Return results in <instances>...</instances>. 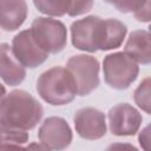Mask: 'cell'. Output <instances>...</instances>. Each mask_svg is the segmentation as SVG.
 <instances>
[{"mask_svg":"<svg viewBox=\"0 0 151 151\" xmlns=\"http://www.w3.org/2000/svg\"><path fill=\"white\" fill-rule=\"evenodd\" d=\"M99 17H86L84 19L77 20L71 26V38L72 44L76 48L87 52H96L94 45V33L96 26Z\"/></svg>","mask_w":151,"mask_h":151,"instance_id":"cell-11","label":"cell"},{"mask_svg":"<svg viewBox=\"0 0 151 151\" xmlns=\"http://www.w3.org/2000/svg\"><path fill=\"white\" fill-rule=\"evenodd\" d=\"M107 118L110 131L118 137L136 134L143 120L139 111L126 103L117 104L111 107Z\"/></svg>","mask_w":151,"mask_h":151,"instance_id":"cell-7","label":"cell"},{"mask_svg":"<svg viewBox=\"0 0 151 151\" xmlns=\"http://www.w3.org/2000/svg\"><path fill=\"white\" fill-rule=\"evenodd\" d=\"M145 1L146 0H120L114 7L122 13H136L144 6Z\"/></svg>","mask_w":151,"mask_h":151,"instance_id":"cell-19","label":"cell"},{"mask_svg":"<svg viewBox=\"0 0 151 151\" xmlns=\"http://www.w3.org/2000/svg\"><path fill=\"white\" fill-rule=\"evenodd\" d=\"M42 117L41 104L28 92L15 90L1 96V127L31 130Z\"/></svg>","mask_w":151,"mask_h":151,"instance_id":"cell-1","label":"cell"},{"mask_svg":"<svg viewBox=\"0 0 151 151\" xmlns=\"http://www.w3.org/2000/svg\"><path fill=\"white\" fill-rule=\"evenodd\" d=\"M134 103L144 112L151 114V77L142 80L133 93Z\"/></svg>","mask_w":151,"mask_h":151,"instance_id":"cell-17","label":"cell"},{"mask_svg":"<svg viewBox=\"0 0 151 151\" xmlns=\"http://www.w3.org/2000/svg\"><path fill=\"white\" fill-rule=\"evenodd\" d=\"M38 137L41 144L48 150H61L67 147L72 142V131L60 117H50L41 124Z\"/></svg>","mask_w":151,"mask_h":151,"instance_id":"cell-8","label":"cell"},{"mask_svg":"<svg viewBox=\"0 0 151 151\" xmlns=\"http://www.w3.org/2000/svg\"><path fill=\"white\" fill-rule=\"evenodd\" d=\"M93 6V0H72L68 9L70 17H77L87 13Z\"/></svg>","mask_w":151,"mask_h":151,"instance_id":"cell-18","label":"cell"},{"mask_svg":"<svg viewBox=\"0 0 151 151\" xmlns=\"http://www.w3.org/2000/svg\"><path fill=\"white\" fill-rule=\"evenodd\" d=\"M72 0H33L34 6L39 12L51 15V17H61L68 13Z\"/></svg>","mask_w":151,"mask_h":151,"instance_id":"cell-16","label":"cell"},{"mask_svg":"<svg viewBox=\"0 0 151 151\" xmlns=\"http://www.w3.org/2000/svg\"><path fill=\"white\" fill-rule=\"evenodd\" d=\"M27 142H28V133L25 130L1 127L0 151L21 149L22 145Z\"/></svg>","mask_w":151,"mask_h":151,"instance_id":"cell-15","label":"cell"},{"mask_svg":"<svg viewBox=\"0 0 151 151\" xmlns=\"http://www.w3.org/2000/svg\"><path fill=\"white\" fill-rule=\"evenodd\" d=\"M11 48L14 57L28 68H34L41 65L48 58V53L40 47L31 29H25L18 33L13 38Z\"/></svg>","mask_w":151,"mask_h":151,"instance_id":"cell-6","label":"cell"},{"mask_svg":"<svg viewBox=\"0 0 151 151\" xmlns=\"http://www.w3.org/2000/svg\"><path fill=\"white\" fill-rule=\"evenodd\" d=\"M74 127L78 134L88 140L101 138L106 133V120L101 111L93 107H84L74 114Z\"/></svg>","mask_w":151,"mask_h":151,"instance_id":"cell-9","label":"cell"},{"mask_svg":"<svg viewBox=\"0 0 151 151\" xmlns=\"http://www.w3.org/2000/svg\"><path fill=\"white\" fill-rule=\"evenodd\" d=\"M139 145L143 150L151 151V124L146 125L138 136Z\"/></svg>","mask_w":151,"mask_h":151,"instance_id":"cell-20","label":"cell"},{"mask_svg":"<svg viewBox=\"0 0 151 151\" xmlns=\"http://www.w3.org/2000/svg\"><path fill=\"white\" fill-rule=\"evenodd\" d=\"M133 14H134V18L140 22L151 21V0H146L144 6Z\"/></svg>","mask_w":151,"mask_h":151,"instance_id":"cell-21","label":"cell"},{"mask_svg":"<svg viewBox=\"0 0 151 151\" xmlns=\"http://www.w3.org/2000/svg\"><path fill=\"white\" fill-rule=\"evenodd\" d=\"M103 71L105 81L110 87L125 90L136 80L139 68L138 63L124 51L106 55Z\"/></svg>","mask_w":151,"mask_h":151,"instance_id":"cell-3","label":"cell"},{"mask_svg":"<svg viewBox=\"0 0 151 151\" xmlns=\"http://www.w3.org/2000/svg\"><path fill=\"white\" fill-rule=\"evenodd\" d=\"M0 25L4 31H15L27 17V5L25 0H1Z\"/></svg>","mask_w":151,"mask_h":151,"instance_id":"cell-12","label":"cell"},{"mask_svg":"<svg viewBox=\"0 0 151 151\" xmlns=\"http://www.w3.org/2000/svg\"><path fill=\"white\" fill-rule=\"evenodd\" d=\"M29 29L40 47L48 54L59 53L66 46L67 31L65 25L59 20L40 17L32 22Z\"/></svg>","mask_w":151,"mask_h":151,"instance_id":"cell-4","label":"cell"},{"mask_svg":"<svg viewBox=\"0 0 151 151\" xmlns=\"http://www.w3.org/2000/svg\"><path fill=\"white\" fill-rule=\"evenodd\" d=\"M149 29H150V32H151V25H150V26H149Z\"/></svg>","mask_w":151,"mask_h":151,"instance_id":"cell-23","label":"cell"},{"mask_svg":"<svg viewBox=\"0 0 151 151\" xmlns=\"http://www.w3.org/2000/svg\"><path fill=\"white\" fill-rule=\"evenodd\" d=\"M39 96L51 105H65L78 94L77 83L67 67L55 66L40 74L37 80Z\"/></svg>","mask_w":151,"mask_h":151,"instance_id":"cell-2","label":"cell"},{"mask_svg":"<svg viewBox=\"0 0 151 151\" xmlns=\"http://www.w3.org/2000/svg\"><path fill=\"white\" fill-rule=\"evenodd\" d=\"M125 52L139 64H151V32L137 29L130 33Z\"/></svg>","mask_w":151,"mask_h":151,"instance_id":"cell-14","label":"cell"},{"mask_svg":"<svg viewBox=\"0 0 151 151\" xmlns=\"http://www.w3.org/2000/svg\"><path fill=\"white\" fill-rule=\"evenodd\" d=\"M126 26L122 21L111 18H99L94 33V45L97 51H107L119 47L126 35Z\"/></svg>","mask_w":151,"mask_h":151,"instance_id":"cell-10","label":"cell"},{"mask_svg":"<svg viewBox=\"0 0 151 151\" xmlns=\"http://www.w3.org/2000/svg\"><path fill=\"white\" fill-rule=\"evenodd\" d=\"M66 67L72 73L78 88V96H87L99 85V63L87 54L73 55L68 59Z\"/></svg>","mask_w":151,"mask_h":151,"instance_id":"cell-5","label":"cell"},{"mask_svg":"<svg viewBox=\"0 0 151 151\" xmlns=\"http://www.w3.org/2000/svg\"><path fill=\"white\" fill-rule=\"evenodd\" d=\"M0 68L2 80L9 85H19L26 76L25 66L14 57L12 48L7 44L1 45V58H0Z\"/></svg>","mask_w":151,"mask_h":151,"instance_id":"cell-13","label":"cell"},{"mask_svg":"<svg viewBox=\"0 0 151 151\" xmlns=\"http://www.w3.org/2000/svg\"><path fill=\"white\" fill-rule=\"evenodd\" d=\"M104 1H105V2H107V4H112V5L114 6V5H116L117 2H119L120 0H104Z\"/></svg>","mask_w":151,"mask_h":151,"instance_id":"cell-22","label":"cell"}]
</instances>
